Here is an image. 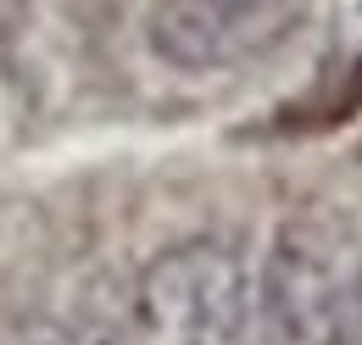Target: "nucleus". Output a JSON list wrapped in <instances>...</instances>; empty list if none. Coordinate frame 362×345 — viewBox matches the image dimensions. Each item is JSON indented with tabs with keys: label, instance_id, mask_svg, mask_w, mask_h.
Segmentation results:
<instances>
[{
	"label": "nucleus",
	"instance_id": "7ed1b4c3",
	"mask_svg": "<svg viewBox=\"0 0 362 345\" xmlns=\"http://www.w3.org/2000/svg\"><path fill=\"white\" fill-rule=\"evenodd\" d=\"M290 11V0H156L145 34L179 73H228L284 40Z\"/></svg>",
	"mask_w": 362,
	"mask_h": 345
},
{
	"label": "nucleus",
	"instance_id": "f03ea898",
	"mask_svg": "<svg viewBox=\"0 0 362 345\" xmlns=\"http://www.w3.org/2000/svg\"><path fill=\"white\" fill-rule=\"evenodd\" d=\"M251 317L245 257L223 240H184L139 273L123 345H240Z\"/></svg>",
	"mask_w": 362,
	"mask_h": 345
},
{
	"label": "nucleus",
	"instance_id": "f257e3e1",
	"mask_svg": "<svg viewBox=\"0 0 362 345\" xmlns=\"http://www.w3.org/2000/svg\"><path fill=\"white\" fill-rule=\"evenodd\" d=\"M240 345H362V251L317 217L279 228Z\"/></svg>",
	"mask_w": 362,
	"mask_h": 345
}]
</instances>
